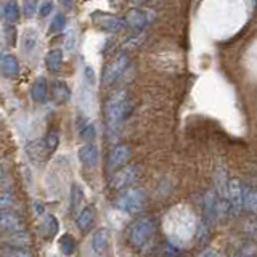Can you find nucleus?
<instances>
[{
  "label": "nucleus",
  "instance_id": "1",
  "mask_svg": "<svg viewBox=\"0 0 257 257\" xmlns=\"http://www.w3.org/2000/svg\"><path fill=\"white\" fill-rule=\"evenodd\" d=\"M128 116V100L124 90L114 92L104 103V119L109 127H117Z\"/></svg>",
  "mask_w": 257,
  "mask_h": 257
},
{
  "label": "nucleus",
  "instance_id": "2",
  "mask_svg": "<svg viewBox=\"0 0 257 257\" xmlns=\"http://www.w3.org/2000/svg\"><path fill=\"white\" fill-rule=\"evenodd\" d=\"M114 206L127 214H140L147 206V195L142 188H127L119 191V195L114 198Z\"/></svg>",
  "mask_w": 257,
  "mask_h": 257
},
{
  "label": "nucleus",
  "instance_id": "3",
  "mask_svg": "<svg viewBox=\"0 0 257 257\" xmlns=\"http://www.w3.org/2000/svg\"><path fill=\"white\" fill-rule=\"evenodd\" d=\"M156 231V223L151 217H140L139 220H135L128 231V239L135 247H143L147 246L153 235Z\"/></svg>",
  "mask_w": 257,
  "mask_h": 257
},
{
  "label": "nucleus",
  "instance_id": "4",
  "mask_svg": "<svg viewBox=\"0 0 257 257\" xmlns=\"http://www.w3.org/2000/svg\"><path fill=\"white\" fill-rule=\"evenodd\" d=\"M140 175H142V169L139 166L127 164L114 171L109 180V187L116 191H124L127 188H132V185L140 179Z\"/></svg>",
  "mask_w": 257,
  "mask_h": 257
},
{
  "label": "nucleus",
  "instance_id": "5",
  "mask_svg": "<svg viewBox=\"0 0 257 257\" xmlns=\"http://www.w3.org/2000/svg\"><path fill=\"white\" fill-rule=\"evenodd\" d=\"M90 20H92V24L98 31L111 32V34L124 31L127 26L124 18H120L117 15L108 13V12H93L90 15Z\"/></svg>",
  "mask_w": 257,
  "mask_h": 257
},
{
  "label": "nucleus",
  "instance_id": "6",
  "mask_svg": "<svg viewBox=\"0 0 257 257\" xmlns=\"http://www.w3.org/2000/svg\"><path fill=\"white\" fill-rule=\"evenodd\" d=\"M225 196H227L230 203L231 215L238 217L244 207V190L238 179H230L227 182V193H225Z\"/></svg>",
  "mask_w": 257,
  "mask_h": 257
},
{
  "label": "nucleus",
  "instance_id": "7",
  "mask_svg": "<svg viewBox=\"0 0 257 257\" xmlns=\"http://www.w3.org/2000/svg\"><path fill=\"white\" fill-rule=\"evenodd\" d=\"M128 66V58L125 53H120L116 58H112L103 71V85H111L124 74Z\"/></svg>",
  "mask_w": 257,
  "mask_h": 257
},
{
  "label": "nucleus",
  "instance_id": "8",
  "mask_svg": "<svg viewBox=\"0 0 257 257\" xmlns=\"http://www.w3.org/2000/svg\"><path fill=\"white\" fill-rule=\"evenodd\" d=\"M128 158H131V148L127 145H116L108 155V167L111 171H117V169L127 166Z\"/></svg>",
  "mask_w": 257,
  "mask_h": 257
},
{
  "label": "nucleus",
  "instance_id": "9",
  "mask_svg": "<svg viewBox=\"0 0 257 257\" xmlns=\"http://www.w3.org/2000/svg\"><path fill=\"white\" fill-rule=\"evenodd\" d=\"M0 228L4 233H15V231H23L24 230V219L16 212L10 211H2L0 215Z\"/></svg>",
  "mask_w": 257,
  "mask_h": 257
},
{
  "label": "nucleus",
  "instance_id": "10",
  "mask_svg": "<svg viewBox=\"0 0 257 257\" xmlns=\"http://www.w3.org/2000/svg\"><path fill=\"white\" fill-rule=\"evenodd\" d=\"M48 148L45 145V140H32L26 145V155L29 158L31 163H34L36 166L44 164V161L48 156Z\"/></svg>",
  "mask_w": 257,
  "mask_h": 257
},
{
  "label": "nucleus",
  "instance_id": "11",
  "mask_svg": "<svg viewBox=\"0 0 257 257\" xmlns=\"http://www.w3.org/2000/svg\"><path fill=\"white\" fill-rule=\"evenodd\" d=\"M125 24L131 29L134 31H142L148 26L150 23V16L148 13L142 10V8H131L127 13H125Z\"/></svg>",
  "mask_w": 257,
  "mask_h": 257
},
{
  "label": "nucleus",
  "instance_id": "12",
  "mask_svg": "<svg viewBox=\"0 0 257 257\" xmlns=\"http://www.w3.org/2000/svg\"><path fill=\"white\" fill-rule=\"evenodd\" d=\"M50 96H52V101L55 104L61 106V104H66L71 100V88L66 82H64V80L56 79L52 82Z\"/></svg>",
  "mask_w": 257,
  "mask_h": 257
},
{
  "label": "nucleus",
  "instance_id": "13",
  "mask_svg": "<svg viewBox=\"0 0 257 257\" xmlns=\"http://www.w3.org/2000/svg\"><path fill=\"white\" fill-rule=\"evenodd\" d=\"M79 159H80V163H82V166L87 169L96 167V164H98V161H100V153H98V148H96V145L93 143L82 145V147L79 148Z\"/></svg>",
  "mask_w": 257,
  "mask_h": 257
},
{
  "label": "nucleus",
  "instance_id": "14",
  "mask_svg": "<svg viewBox=\"0 0 257 257\" xmlns=\"http://www.w3.org/2000/svg\"><path fill=\"white\" fill-rule=\"evenodd\" d=\"M111 233L108 228H98L92 235V249L96 255H104L109 247Z\"/></svg>",
  "mask_w": 257,
  "mask_h": 257
},
{
  "label": "nucleus",
  "instance_id": "15",
  "mask_svg": "<svg viewBox=\"0 0 257 257\" xmlns=\"http://www.w3.org/2000/svg\"><path fill=\"white\" fill-rule=\"evenodd\" d=\"M4 246L18 247V249H29L32 246V236L28 231H15L4 238Z\"/></svg>",
  "mask_w": 257,
  "mask_h": 257
},
{
  "label": "nucleus",
  "instance_id": "16",
  "mask_svg": "<svg viewBox=\"0 0 257 257\" xmlns=\"http://www.w3.org/2000/svg\"><path fill=\"white\" fill-rule=\"evenodd\" d=\"M219 204H220V198L217 196V193L214 190H209L204 196V214L209 222H214L219 217Z\"/></svg>",
  "mask_w": 257,
  "mask_h": 257
},
{
  "label": "nucleus",
  "instance_id": "17",
  "mask_svg": "<svg viewBox=\"0 0 257 257\" xmlns=\"http://www.w3.org/2000/svg\"><path fill=\"white\" fill-rule=\"evenodd\" d=\"M0 71H2L4 77L13 79L18 76L20 72V61L15 55L12 53H5L2 55V60H0Z\"/></svg>",
  "mask_w": 257,
  "mask_h": 257
},
{
  "label": "nucleus",
  "instance_id": "18",
  "mask_svg": "<svg viewBox=\"0 0 257 257\" xmlns=\"http://www.w3.org/2000/svg\"><path fill=\"white\" fill-rule=\"evenodd\" d=\"M48 95H50V88H48V84L45 77H37L31 85V98L36 103H44Z\"/></svg>",
  "mask_w": 257,
  "mask_h": 257
},
{
  "label": "nucleus",
  "instance_id": "19",
  "mask_svg": "<svg viewBox=\"0 0 257 257\" xmlns=\"http://www.w3.org/2000/svg\"><path fill=\"white\" fill-rule=\"evenodd\" d=\"M95 219H96L95 207L93 206H87L77 215V227L80 228V231L85 233V231H88V230L93 227Z\"/></svg>",
  "mask_w": 257,
  "mask_h": 257
},
{
  "label": "nucleus",
  "instance_id": "20",
  "mask_svg": "<svg viewBox=\"0 0 257 257\" xmlns=\"http://www.w3.org/2000/svg\"><path fill=\"white\" fill-rule=\"evenodd\" d=\"M77 132H79V137L82 140H85L87 143H92L96 137V128H95V124L90 122L88 119L85 117H79L77 120Z\"/></svg>",
  "mask_w": 257,
  "mask_h": 257
},
{
  "label": "nucleus",
  "instance_id": "21",
  "mask_svg": "<svg viewBox=\"0 0 257 257\" xmlns=\"http://www.w3.org/2000/svg\"><path fill=\"white\" fill-rule=\"evenodd\" d=\"M64 55L61 48H52L50 52L45 55V66L50 72H58L63 66Z\"/></svg>",
  "mask_w": 257,
  "mask_h": 257
},
{
  "label": "nucleus",
  "instance_id": "22",
  "mask_svg": "<svg viewBox=\"0 0 257 257\" xmlns=\"http://www.w3.org/2000/svg\"><path fill=\"white\" fill-rule=\"evenodd\" d=\"M39 44V32L34 28H28L21 36V48L26 53H31Z\"/></svg>",
  "mask_w": 257,
  "mask_h": 257
},
{
  "label": "nucleus",
  "instance_id": "23",
  "mask_svg": "<svg viewBox=\"0 0 257 257\" xmlns=\"http://www.w3.org/2000/svg\"><path fill=\"white\" fill-rule=\"evenodd\" d=\"M58 249H60V252L63 255H72L76 252V249H77V243H76V239L72 235H69V233H64V235L60 236L58 239Z\"/></svg>",
  "mask_w": 257,
  "mask_h": 257
},
{
  "label": "nucleus",
  "instance_id": "24",
  "mask_svg": "<svg viewBox=\"0 0 257 257\" xmlns=\"http://www.w3.org/2000/svg\"><path fill=\"white\" fill-rule=\"evenodd\" d=\"M21 16V8L20 4L16 0H8V2L4 5V18L7 23H18Z\"/></svg>",
  "mask_w": 257,
  "mask_h": 257
},
{
  "label": "nucleus",
  "instance_id": "25",
  "mask_svg": "<svg viewBox=\"0 0 257 257\" xmlns=\"http://www.w3.org/2000/svg\"><path fill=\"white\" fill-rule=\"evenodd\" d=\"M82 201H84V191L80 188V185L74 183L71 188V212L76 214L79 211V207L82 206Z\"/></svg>",
  "mask_w": 257,
  "mask_h": 257
},
{
  "label": "nucleus",
  "instance_id": "26",
  "mask_svg": "<svg viewBox=\"0 0 257 257\" xmlns=\"http://www.w3.org/2000/svg\"><path fill=\"white\" fill-rule=\"evenodd\" d=\"M244 209H247L252 214H257V190H244Z\"/></svg>",
  "mask_w": 257,
  "mask_h": 257
},
{
  "label": "nucleus",
  "instance_id": "27",
  "mask_svg": "<svg viewBox=\"0 0 257 257\" xmlns=\"http://www.w3.org/2000/svg\"><path fill=\"white\" fill-rule=\"evenodd\" d=\"M44 228H45V236L47 238H53L56 233H58L60 225H58V220H56L55 215L48 214L45 217V219H44Z\"/></svg>",
  "mask_w": 257,
  "mask_h": 257
},
{
  "label": "nucleus",
  "instance_id": "28",
  "mask_svg": "<svg viewBox=\"0 0 257 257\" xmlns=\"http://www.w3.org/2000/svg\"><path fill=\"white\" fill-rule=\"evenodd\" d=\"M15 206H16V196L13 195V191L2 190V193H0V207H2V211H10Z\"/></svg>",
  "mask_w": 257,
  "mask_h": 257
},
{
  "label": "nucleus",
  "instance_id": "29",
  "mask_svg": "<svg viewBox=\"0 0 257 257\" xmlns=\"http://www.w3.org/2000/svg\"><path fill=\"white\" fill-rule=\"evenodd\" d=\"M4 37L5 42L8 45H16V40H18V32H16V28L13 23H7L4 24Z\"/></svg>",
  "mask_w": 257,
  "mask_h": 257
},
{
  "label": "nucleus",
  "instance_id": "30",
  "mask_svg": "<svg viewBox=\"0 0 257 257\" xmlns=\"http://www.w3.org/2000/svg\"><path fill=\"white\" fill-rule=\"evenodd\" d=\"M64 28H66V16L63 13H56L50 23V32L52 34H58V32L64 31Z\"/></svg>",
  "mask_w": 257,
  "mask_h": 257
},
{
  "label": "nucleus",
  "instance_id": "31",
  "mask_svg": "<svg viewBox=\"0 0 257 257\" xmlns=\"http://www.w3.org/2000/svg\"><path fill=\"white\" fill-rule=\"evenodd\" d=\"M2 257H34V255L29 252V249H18V247L4 246Z\"/></svg>",
  "mask_w": 257,
  "mask_h": 257
},
{
  "label": "nucleus",
  "instance_id": "32",
  "mask_svg": "<svg viewBox=\"0 0 257 257\" xmlns=\"http://www.w3.org/2000/svg\"><path fill=\"white\" fill-rule=\"evenodd\" d=\"M45 145H47V148L50 153L56 151V148L60 147V134L56 132V131H50L47 134L45 137Z\"/></svg>",
  "mask_w": 257,
  "mask_h": 257
},
{
  "label": "nucleus",
  "instance_id": "33",
  "mask_svg": "<svg viewBox=\"0 0 257 257\" xmlns=\"http://www.w3.org/2000/svg\"><path fill=\"white\" fill-rule=\"evenodd\" d=\"M142 44H143V36H142V34L132 36L131 39H127L125 42H124V45H122V50H124V52H131V50H135V48H139Z\"/></svg>",
  "mask_w": 257,
  "mask_h": 257
},
{
  "label": "nucleus",
  "instance_id": "34",
  "mask_svg": "<svg viewBox=\"0 0 257 257\" xmlns=\"http://www.w3.org/2000/svg\"><path fill=\"white\" fill-rule=\"evenodd\" d=\"M39 0H24L23 2V13L26 18H32L36 15V12H39Z\"/></svg>",
  "mask_w": 257,
  "mask_h": 257
},
{
  "label": "nucleus",
  "instance_id": "35",
  "mask_svg": "<svg viewBox=\"0 0 257 257\" xmlns=\"http://www.w3.org/2000/svg\"><path fill=\"white\" fill-rule=\"evenodd\" d=\"M53 12V2L52 0H45V2L40 4L39 7V18H47V16H50Z\"/></svg>",
  "mask_w": 257,
  "mask_h": 257
},
{
  "label": "nucleus",
  "instance_id": "36",
  "mask_svg": "<svg viewBox=\"0 0 257 257\" xmlns=\"http://www.w3.org/2000/svg\"><path fill=\"white\" fill-rule=\"evenodd\" d=\"M159 257H179V251H177V249L172 244L166 243L163 247H161Z\"/></svg>",
  "mask_w": 257,
  "mask_h": 257
},
{
  "label": "nucleus",
  "instance_id": "37",
  "mask_svg": "<svg viewBox=\"0 0 257 257\" xmlns=\"http://www.w3.org/2000/svg\"><path fill=\"white\" fill-rule=\"evenodd\" d=\"M32 209H34L36 215L40 217V219H45V217L48 215V214H47V209H45V206H44L42 201H34V203H32Z\"/></svg>",
  "mask_w": 257,
  "mask_h": 257
},
{
  "label": "nucleus",
  "instance_id": "38",
  "mask_svg": "<svg viewBox=\"0 0 257 257\" xmlns=\"http://www.w3.org/2000/svg\"><path fill=\"white\" fill-rule=\"evenodd\" d=\"M84 79L87 80V84H90V85H93L96 82V76H95V71L92 66L84 68Z\"/></svg>",
  "mask_w": 257,
  "mask_h": 257
},
{
  "label": "nucleus",
  "instance_id": "39",
  "mask_svg": "<svg viewBox=\"0 0 257 257\" xmlns=\"http://www.w3.org/2000/svg\"><path fill=\"white\" fill-rule=\"evenodd\" d=\"M61 4H63V7L71 8L72 7V0H61Z\"/></svg>",
  "mask_w": 257,
  "mask_h": 257
},
{
  "label": "nucleus",
  "instance_id": "40",
  "mask_svg": "<svg viewBox=\"0 0 257 257\" xmlns=\"http://www.w3.org/2000/svg\"><path fill=\"white\" fill-rule=\"evenodd\" d=\"M230 257H252V255H249L247 252H239V254H235V255H230Z\"/></svg>",
  "mask_w": 257,
  "mask_h": 257
},
{
  "label": "nucleus",
  "instance_id": "41",
  "mask_svg": "<svg viewBox=\"0 0 257 257\" xmlns=\"http://www.w3.org/2000/svg\"><path fill=\"white\" fill-rule=\"evenodd\" d=\"M204 257H217V254H215L214 251H207V252L204 254Z\"/></svg>",
  "mask_w": 257,
  "mask_h": 257
},
{
  "label": "nucleus",
  "instance_id": "42",
  "mask_svg": "<svg viewBox=\"0 0 257 257\" xmlns=\"http://www.w3.org/2000/svg\"><path fill=\"white\" fill-rule=\"evenodd\" d=\"M132 2H134L135 5H142V4H147L148 0H132Z\"/></svg>",
  "mask_w": 257,
  "mask_h": 257
}]
</instances>
